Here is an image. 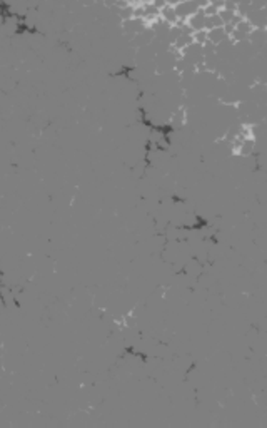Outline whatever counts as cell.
Listing matches in <instances>:
<instances>
[{"label": "cell", "instance_id": "obj_1", "mask_svg": "<svg viewBox=\"0 0 267 428\" xmlns=\"http://www.w3.org/2000/svg\"><path fill=\"white\" fill-rule=\"evenodd\" d=\"M174 10H176V15L179 22H186L192 14H195L199 10V7L195 5L194 0H181L174 5Z\"/></svg>", "mask_w": 267, "mask_h": 428}, {"label": "cell", "instance_id": "obj_4", "mask_svg": "<svg viewBox=\"0 0 267 428\" xmlns=\"http://www.w3.org/2000/svg\"><path fill=\"white\" fill-rule=\"evenodd\" d=\"M229 39V35H227L224 25L222 27H214L211 30H207V42L214 44V46H219L221 42H224Z\"/></svg>", "mask_w": 267, "mask_h": 428}, {"label": "cell", "instance_id": "obj_3", "mask_svg": "<svg viewBox=\"0 0 267 428\" xmlns=\"http://www.w3.org/2000/svg\"><path fill=\"white\" fill-rule=\"evenodd\" d=\"M204 22H205V15H204L202 8H199V10H197L195 14H192L184 24L191 29V32H195V30L204 29Z\"/></svg>", "mask_w": 267, "mask_h": 428}, {"label": "cell", "instance_id": "obj_6", "mask_svg": "<svg viewBox=\"0 0 267 428\" xmlns=\"http://www.w3.org/2000/svg\"><path fill=\"white\" fill-rule=\"evenodd\" d=\"M192 42L204 46V44L207 42V30L200 29V30H195V32H192Z\"/></svg>", "mask_w": 267, "mask_h": 428}, {"label": "cell", "instance_id": "obj_7", "mask_svg": "<svg viewBox=\"0 0 267 428\" xmlns=\"http://www.w3.org/2000/svg\"><path fill=\"white\" fill-rule=\"evenodd\" d=\"M162 2H164V5H176L177 2H181V0H162Z\"/></svg>", "mask_w": 267, "mask_h": 428}, {"label": "cell", "instance_id": "obj_2", "mask_svg": "<svg viewBox=\"0 0 267 428\" xmlns=\"http://www.w3.org/2000/svg\"><path fill=\"white\" fill-rule=\"evenodd\" d=\"M254 29H266L267 25V12L266 8H252L247 12V15L244 17Z\"/></svg>", "mask_w": 267, "mask_h": 428}, {"label": "cell", "instance_id": "obj_5", "mask_svg": "<svg viewBox=\"0 0 267 428\" xmlns=\"http://www.w3.org/2000/svg\"><path fill=\"white\" fill-rule=\"evenodd\" d=\"M222 20L219 14H214V15H205V22H204V29L205 30H211L214 27H222Z\"/></svg>", "mask_w": 267, "mask_h": 428}]
</instances>
